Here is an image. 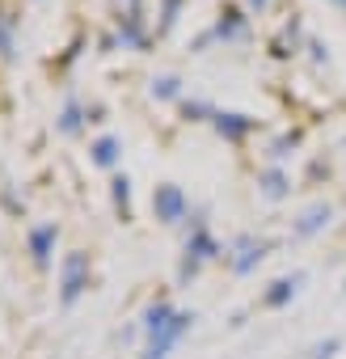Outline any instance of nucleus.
Here are the masks:
<instances>
[{
	"mask_svg": "<svg viewBox=\"0 0 346 359\" xmlns=\"http://www.w3.org/2000/svg\"><path fill=\"white\" fill-rule=\"evenodd\" d=\"M182 5H186V0H160V13H156L160 22H156V30H152L156 39H160V34H169L173 26H178V18H182Z\"/></svg>",
	"mask_w": 346,
	"mask_h": 359,
	"instance_id": "19",
	"label": "nucleus"
},
{
	"mask_svg": "<svg viewBox=\"0 0 346 359\" xmlns=\"http://www.w3.org/2000/svg\"><path fill=\"white\" fill-rule=\"evenodd\" d=\"M212 127H216V135H220V140H228V144H245V140L258 131V118H254V114H245V110H216Z\"/></svg>",
	"mask_w": 346,
	"mask_h": 359,
	"instance_id": "9",
	"label": "nucleus"
},
{
	"mask_svg": "<svg viewBox=\"0 0 346 359\" xmlns=\"http://www.w3.org/2000/svg\"><path fill=\"white\" fill-rule=\"evenodd\" d=\"M333 224V203H325V199H317V203H308L296 220H291V237L296 241H308V237H317V233H325Z\"/></svg>",
	"mask_w": 346,
	"mask_h": 359,
	"instance_id": "10",
	"label": "nucleus"
},
{
	"mask_svg": "<svg viewBox=\"0 0 346 359\" xmlns=\"http://www.w3.org/2000/svg\"><path fill=\"white\" fill-rule=\"evenodd\" d=\"M110 199H114V212L127 220L131 216V177L127 173H110Z\"/></svg>",
	"mask_w": 346,
	"mask_h": 359,
	"instance_id": "18",
	"label": "nucleus"
},
{
	"mask_svg": "<svg viewBox=\"0 0 346 359\" xmlns=\"http://www.w3.org/2000/svg\"><path fill=\"white\" fill-rule=\"evenodd\" d=\"M152 216H156L165 229L186 224V220H191V199H186V191H182L178 182H160V187L152 191Z\"/></svg>",
	"mask_w": 346,
	"mask_h": 359,
	"instance_id": "5",
	"label": "nucleus"
},
{
	"mask_svg": "<svg viewBox=\"0 0 346 359\" xmlns=\"http://www.w3.org/2000/svg\"><path fill=\"white\" fill-rule=\"evenodd\" d=\"M55 127H60V135H81L89 127V106L81 97H68L60 106V114H55Z\"/></svg>",
	"mask_w": 346,
	"mask_h": 359,
	"instance_id": "14",
	"label": "nucleus"
},
{
	"mask_svg": "<svg viewBox=\"0 0 346 359\" xmlns=\"http://www.w3.org/2000/svg\"><path fill=\"white\" fill-rule=\"evenodd\" d=\"M191 233H186V245H182V262H178V283H191V279H199V271L207 266V262H216V258H224V245H220V237L207 229V220H203V212H191Z\"/></svg>",
	"mask_w": 346,
	"mask_h": 359,
	"instance_id": "1",
	"label": "nucleus"
},
{
	"mask_svg": "<svg viewBox=\"0 0 346 359\" xmlns=\"http://www.w3.org/2000/svg\"><path fill=\"white\" fill-rule=\"evenodd\" d=\"M0 60L13 64L18 60V18L0 9Z\"/></svg>",
	"mask_w": 346,
	"mask_h": 359,
	"instance_id": "17",
	"label": "nucleus"
},
{
	"mask_svg": "<svg viewBox=\"0 0 346 359\" xmlns=\"http://www.w3.org/2000/svg\"><path fill=\"white\" fill-rule=\"evenodd\" d=\"M195 313L191 309H178V317H173L160 334H152V338H144V351H139V359H169L173 351H178V342L195 330Z\"/></svg>",
	"mask_w": 346,
	"mask_h": 359,
	"instance_id": "3",
	"label": "nucleus"
},
{
	"mask_svg": "<svg viewBox=\"0 0 346 359\" xmlns=\"http://www.w3.org/2000/svg\"><path fill=\"white\" fill-rule=\"evenodd\" d=\"M207 34H212V43H245V39H249V18H245V9H241V5H224L220 18H216V26H212Z\"/></svg>",
	"mask_w": 346,
	"mask_h": 359,
	"instance_id": "8",
	"label": "nucleus"
},
{
	"mask_svg": "<svg viewBox=\"0 0 346 359\" xmlns=\"http://www.w3.org/2000/svg\"><path fill=\"white\" fill-rule=\"evenodd\" d=\"M342 292H346V283H342Z\"/></svg>",
	"mask_w": 346,
	"mask_h": 359,
	"instance_id": "26",
	"label": "nucleus"
},
{
	"mask_svg": "<svg viewBox=\"0 0 346 359\" xmlns=\"http://www.w3.org/2000/svg\"><path fill=\"white\" fill-rule=\"evenodd\" d=\"M55 245H60V224L55 220H43V224H34L26 233V250H30V262L39 271H47L55 262Z\"/></svg>",
	"mask_w": 346,
	"mask_h": 359,
	"instance_id": "6",
	"label": "nucleus"
},
{
	"mask_svg": "<svg viewBox=\"0 0 346 359\" xmlns=\"http://www.w3.org/2000/svg\"><path fill=\"white\" fill-rule=\"evenodd\" d=\"M114 43H118L123 51H144V47L152 43V30H148V22H144V9H123V13H118V34H114Z\"/></svg>",
	"mask_w": 346,
	"mask_h": 359,
	"instance_id": "7",
	"label": "nucleus"
},
{
	"mask_svg": "<svg viewBox=\"0 0 346 359\" xmlns=\"http://www.w3.org/2000/svg\"><path fill=\"white\" fill-rule=\"evenodd\" d=\"M304 287V271H291V275H279L275 283H266L262 292V309H287Z\"/></svg>",
	"mask_w": 346,
	"mask_h": 359,
	"instance_id": "11",
	"label": "nucleus"
},
{
	"mask_svg": "<svg viewBox=\"0 0 346 359\" xmlns=\"http://www.w3.org/2000/svg\"><path fill=\"white\" fill-rule=\"evenodd\" d=\"M333 5H342V9H346V0H333Z\"/></svg>",
	"mask_w": 346,
	"mask_h": 359,
	"instance_id": "25",
	"label": "nucleus"
},
{
	"mask_svg": "<svg viewBox=\"0 0 346 359\" xmlns=\"http://www.w3.org/2000/svg\"><path fill=\"white\" fill-rule=\"evenodd\" d=\"M182 114H186V123H212L216 106L207 97H182Z\"/></svg>",
	"mask_w": 346,
	"mask_h": 359,
	"instance_id": "20",
	"label": "nucleus"
},
{
	"mask_svg": "<svg viewBox=\"0 0 346 359\" xmlns=\"http://www.w3.org/2000/svg\"><path fill=\"white\" fill-rule=\"evenodd\" d=\"M173 317H178V309H173L165 296H160V300H148V309H144V317H139V334L152 338V334H160Z\"/></svg>",
	"mask_w": 346,
	"mask_h": 359,
	"instance_id": "15",
	"label": "nucleus"
},
{
	"mask_svg": "<svg viewBox=\"0 0 346 359\" xmlns=\"http://www.w3.org/2000/svg\"><path fill=\"white\" fill-rule=\"evenodd\" d=\"M342 351V338L338 334H329V338H321V342H312L308 346V359H333Z\"/></svg>",
	"mask_w": 346,
	"mask_h": 359,
	"instance_id": "21",
	"label": "nucleus"
},
{
	"mask_svg": "<svg viewBox=\"0 0 346 359\" xmlns=\"http://www.w3.org/2000/svg\"><path fill=\"white\" fill-rule=\"evenodd\" d=\"M89 161L97 165V169H118V161H123V140L114 135V131H102L93 144H89Z\"/></svg>",
	"mask_w": 346,
	"mask_h": 359,
	"instance_id": "12",
	"label": "nucleus"
},
{
	"mask_svg": "<svg viewBox=\"0 0 346 359\" xmlns=\"http://www.w3.org/2000/svg\"><path fill=\"white\" fill-rule=\"evenodd\" d=\"M258 191H262L266 199H275V203L287 199V195H291V173H287L283 165H262V169H258Z\"/></svg>",
	"mask_w": 346,
	"mask_h": 359,
	"instance_id": "13",
	"label": "nucleus"
},
{
	"mask_svg": "<svg viewBox=\"0 0 346 359\" xmlns=\"http://www.w3.org/2000/svg\"><path fill=\"white\" fill-rule=\"evenodd\" d=\"M245 5H249L254 13H266V5H270V0H245Z\"/></svg>",
	"mask_w": 346,
	"mask_h": 359,
	"instance_id": "24",
	"label": "nucleus"
},
{
	"mask_svg": "<svg viewBox=\"0 0 346 359\" xmlns=\"http://www.w3.org/2000/svg\"><path fill=\"white\" fill-rule=\"evenodd\" d=\"M148 97L152 102H182V76L178 72H160L148 81Z\"/></svg>",
	"mask_w": 346,
	"mask_h": 359,
	"instance_id": "16",
	"label": "nucleus"
},
{
	"mask_svg": "<svg viewBox=\"0 0 346 359\" xmlns=\"http://www.w3.org/2000/svg\"><path fill=\"white\" fill-rule=\"evenodd\" d=\"M89 287H93V258L85 250H68L60 258V304L72 309Z\"/></svg>",
	"mask_w": 346,
	"mask_h": 359,
	"instance_id": "2",
	"label": "nucleus"
},
{
	"mask_svg": "<svg viewBox=\"0 0 346 359\" xmlns=\"http://www.w3.org/2000/svg\"><path fill=\"white\" fill-rule=\"evenodd\" d=\"M308 51H312V60H317V64H329V47H325L321 39H308Z\"/></svg>",
	"mask_w": 346,
	"mask_h": 359,
	"instance_id": "23",
	"label": "nucleus"
},
{
	"mask_svg": "<svg viewBox=\"0 0 346 359\" xmlns=\"http://www.w3.org/2000/svg\"><path fill=\"white\" fill-rule=\"evenodd\" d=\"M296 148H300V131H287V135H279V140L270 144V156H275V161H283V156H291Z\"/></svg>",
	"mask_w": 346,
	"mask_h": 359,
	"instance_id": "22",
	"label": "nucleus"
},
{
	"mask_svg": "<svg viewBox=\"0 0 346 359\" xmlns=\"http://www.w3.org/2000/svg\"><path fill=\"white\" fill-rule=\"evenodd\" d=\"M270 250H275L270 241H262V237H254V233H241V237H233V241L224 245V262H228L233 275H254Z\"/></svg>",
	"mask_w": 346,
	"mask_h": 359,
	"instance_id": "4",
	"label": "nucleus"
}]
</instances>
